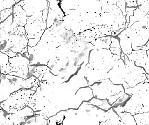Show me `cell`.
<instances>
[{
	"mask_svg": "<svg viewBox=\"0 0 149 125\" xmlns=\"http://www.w3.org/2000/svg\"><path fill=\"white\" fill-rule=\"evenodd\" d=\"M108 119H109L111 120V125H124L118 115L113 110V107L111 108L107 111H106L104 122H105Z\"/></svg>",
	"mask_w": 149,
	"mask_h": 125,
	"instance_id": "cell-16",
	"label": "cell"
},
{
	"mask_svg": "<svg viewBox=\"0 0 149 125\" xmlns=\"http://www.w3.org/2000/svg\"><path fill=\"white\" fill-rule=\"evenodd\" d=\"M1 67H0V73H1Z\"/></svg>",
	"mask_w": 149,
	"mask_h": 125,
	"instance_id": "cell-36",
	"label": "cell"
},
{
	"mask_svg": "<svg viewBox=\"0 0 149 125\" xmlns=\"http://www.w3.org/2000/svg\"><path fill=\"white\" fill-rule=\"evenodd\" d=\"M47 120L42 114H34L26 120L25 125H48Z\"/></svg>",
	"mask_w": 149,
	"mask_h": 125,
	"instance_id": "cell-17",
	"label": "cell"
},
{
	"mask_svg": "<svg viewBox=\"0 0 149 125\" xmlns=\"http://www.w3.org/2000/svg\"><path fill=\"white\" fill-rule=\"evenodd\" d=\"M124 57L125 59L124 61L125 64V82L128 84L129 87H134L146 80L147 73L144 69L141 67L136 66L134 61H129L126 55Z\"/></svg>",
	"mask_w": 149,
	"mask_h": 125,
	"instance_id": "cell-4",
	"label": "cell"
},
{
	"mask_svg": "<svg viewBox=\"0 0 149 125\" xmlns=\"http://www.w3.org/2000/svg\"><path fill=\"white\" fill-rule=\"evenodd\" d=\"M116 6H117V7H118L119 8L123 16L126 17V7L125 1H123V0H121V1H117V2L116 3Z\"/></svg>",
	"mask_w": 149,
	"mask_h": 125,
	"instance_id": "cell-26",
	"label": "cell"
},
{
	"mask_svg": "<svg viewBox=\"0 0 149 125\" xmlns=\"http://www.w3.org/2000/svg\"><path fill=\"white\" fill-rule=\"evenodd\" d=\"M111 36H106L102 38L96 39L91 42L96 48L109 50L111 44Z\"/></svg>",
	"mask_w": 149,
	"mask_h": 125,
	"instance_id": "cell-15",
	"label": "cell"
},
{
	"mask_svg": "<svg viewBox=\"0 0 149 125\" xmlns=\"http://www.w3.org/2000/svg\"><path fill=\"white\" fill-rule=\"evenodd\" d=\"M88 102L91 104L96 106L99 108H100L105 111H107L108 110H109L112 107V106L109 104L108 101L106 99L100 100V99H98L95 97H93Z\"/></svg>",
	"mask_w": 149,
	"mask_h": 125,
	"instance_id": "cell-18",
	"label": "cell"
},
{
	"mask_svg": "<svg viewBox=\"0 0 149 125\" xmlns=\"http://www.w3.org/2000/svg\"><path fill=\"white\" fill-rule=\"evenodd\" d=\"M113 30L107 26H96L75 36L78 40L85 43H90L96 39L111 36Z\"/></svg>",
	"mask_w": 149,
	"mask_h": 125,
	"instance_id": "cell-6",
	"label": "cell"
},
{
	"mask_svg": "<svg viewBox=\"0 0 149 125\" xmlns=\"http://www.w3.org/2000/svg\"><path fill=\"white\" fill-rule=\"evenodd\" d=\"M27 52H28V50H27V47L23 49V50L22 51L20 54H24L26 53Z\"/></svg>",
	"mask_w": 149,
	"mask_h": 125,
	"instance_id": "cell-34",
	"label": "cell"
},
{
	"mask_svg": "<svg viewBox=\"0 0 149 125\" xmlns=\"http://www.w3.org/2000/svg\"><path fill=\"white\" fill-rule=\"evenodd\" d=\"M48 8H47L44 10L42 11V18L43 23L45 24H46L47 19V16H48Z\"/></svg>",
	"mask_w": 149,
	"mask_h": 125,
	"instance_id": "cell-30",
	"label": "cell"
},
{
	"mask_svg": "<svg viewBox=\"0 0 149 125\" xmlns=\"http://www.w3.org/2000/svg\"><path fill=\"white\" fill-rule=\"evenodd\" d=\"M149 113H138L134 115V119L137 125H149Z\"/></svg>",
	"mask_w": 149,
	"mask_h": 125,
	"instance_id": "cell-20",
	"label": "cell"
},
{
	"mask_svg": "<svg viewBox=\"0 0 149 125\" xmlns=\"http://www.w3.org/2000/svg\"><path fill=\"white\" fill-rule=\"evenodd\" d=\"M13 23L17 25L25 26L27 21V15L20 5L16 4L13 7Z\"/></svg>",
	"mask_w": 149,
	"mask_h": 125,
	"instance_id": "cell-11",
	"label": "cell"
},
{
	"mask_svg": "<svg viewBox=\"0 0 149 125\" xmlns=\"http://www.w3.org/2000/svg\"><path fill=\"white\" fill-rule=\"evenodd\" d=\"M10 36V33H6L4 31L0 29V43L3 41L7 40Z\"/></svg>",
	"mask_w": 149,
	"mask_h": 125,
	"instance_id": "cell-27",
	"label": "cell"
},
{
	"mask_svg": "<svg viewBox=\"0 0 149 125\" xmlns=\"http://www.w3.org/2000/svg\"><path fill=\"white\" fill-rule=\"evenodd\" d=\"M141 50H144V51H148L149 50V42L148 41L146 44H145L143 46H141Z\"/></svg>",
	"mask_w": 149,
	"mask_h": 125,
	"instance_id": "cell-33",
	"label": "cell"
},
{
	"mask_svg": "<svg viewBox=\"0 0 149 125\" xmlns=\"http://www.w3.org/2000/svg\"><path fill=\"white\" fill-rule=\"evenodd\" d=\"M125 64L124 61L120 59L115 62L113 67L107 73V78L115 84H123L125 82Z\"/></svg>",
	"mask_w": 149,
	"mask_h": 125,
	"instance_id": "cell-7",
	"label": "cell"
},
{
	"mask_svg": "<svg viewBox=\"0 0 149 125\" xmlns=\"http://www.w3.org/2000/svg\"><path fill=\"white\" fill-rule=\"evenodd\" d=\"M3 53L5 54L6 55H7L10 58H12V57H14L15 56L17 55L18 54L16 53L15 52H13L12 51H9L8 52H2Z\"/></svg>",
	"mask_w": 149,
	"mask_h": 125,
	"instance_id": "cell-31",
	"label": "cell"
},
{
	"mask_svg": "<svg viewBox=\"0 0 149 125\" xmlns=\"http://www.w3.org/2000/svg\"><path fill=\"white\" fill-rule=\"evenodd\" d=\"M129 61H133L137 67H141L144 69L146 73L149 74V58L147 51L139 50L132 51L131 54L127 55Z\"/></svg>",
	"mask_w": 149,
	"mask_h": 125,
	"instance_id": "cell-8",
	"label": "cell"
},
{
	"mask_svg": "<svg viewBox=\"0 0 149 125\" xmlns=\"http://www.w3.org/2000/svg\"><path fill=\"white\" fill-rule=\"evenodd\" d=\"M29 59L26 57L24 54L20 53L14 57L9 58L10 65L13 68V72H21L25 74L30 75L29 72Z\"/></svg>",
	"mask_w": 149,
	"mask_h": 125,
	"instance_id": "cell-9",
	"label": "cell"
},
{
	"mask_svg": "<svg viewBox=\"0 0 149 125\" xmlns=\"http://www.w3.org/2000/svg\"><path fill=\"white\" fill-rule=\"evenodd\" d=\"M117 37L119 40L121 51L126 55H128L129 54H131L133 51L131 47V39L126 35L125 30Z\"/></svg>",
	"mask_w": 149,
	"mask_h": 125,
	"instance_id": "cell-13",
	"label": "cell"
},
{
	"mask_svg": "<svg viewBox=\"0 0 149 125\" xmlns=\"http://www.w3.org/2000/svg\"><path fill=\"white\" fill-rule=\"evenodd\" d=\"M133 13H134L133 16H131L129 17V23L127 26V27L129 28H130L131 25L134 24V23L142 19L147 14V13L140 10L137 8H136V10H134Z\"/></svg>",
	"mask_w": 149,
	"mask_h": 125,
	"instance_id": "cell-19",
	"label": "cell"
},
{
	"mask_svg": "<svg viewBox=\"0 0 149 125\" xmlns=\"http://www.w3.org/2000/svg\"><path fill=\"white\" fill-rule=\"evenodd\" d=\"M22 8L27 14V19L38 20L43 23L42 11L48 8L49 5L47 1H25V4Z\"/></svg>",
	"mask_w": 149,
	"mask_h": 125,
	"instance_id": "cell-5",
	"label": "cell"
},
{
	"mask_svg": "<svg viewBox=\"0 0 149 125\" xmlns=\"http://www.w3.org/2000/svg\"><path fill=\"white\" fill-rule=\"evenodd\" d=\"M64 14L61 9L53 10L48 8V14L46 21L47 29L50 28L54 24L63 20Z\"/></svg>",
	"mask_w": 149,
	"mask_h": 125,
	"instance_id": "cell-12",
	"label": "cell"
},
{
	"mask_svg": "<svg viewBox=\"0 0 149 125\" xmlns=\"http://www.w3.org/2000/svg\"><path fill=\"white\" fill-rule=\"evenodd\" d=\"M9 57L0 51V67L1 68L8 67L10 65Z\"/></svg>",
	"mask_w": 149,
	"mask_h": 125,
	"instance_id": "cell-25",
	"label": "cell"
},
{
	"mask_svg": "<svg viewBox=\"0 0 149 125\" xmlns=\"http://www.w3.org/2000/svg\"><path fill=\"white\" fill-rule=\"evenodd\" d=\"M149 0L147 1H136L137 8L140 10L146 13H149Z\"/></svg>",
	"mask_w": 149,
	"mask_h": 125,
	"instance_id": "cell-23",
	"label": "cell"
},
{
	"mask_svg": "<svg viewBox=\"0 0 149 125\" xmlns=\"http://www.w3.org/2000/svg\"><path fill=\"white\" fill-rule=\"evenodd\" d=\"M26 32V36L28 39H33L36 34L42 30L46 29L47 25L38 20L33 21L27 19V23L24 26Z\"/></svg>",
	"mask_w": 149,
	"mask_h": 125,
	"instance_id": "cell-10",
	"label": "cell"
},
{
	"mask_svg": "<svg viewBox=\"0 0 149 125\" xmlns=\"http://www.w3.org/2000/svg\"><path fill=\"white\" fill-rule=\"evenodd\" d=\"M41 38H36L29 39L28 41V46L30 47H34L38 44Z\"/></svg>",
	"mask_w": 149,
	"mask_h": 125,
	"instance_id": "cell-28",
	"label": "cell"
},
{
	"mask_svg": "<svg viewBox=\"0 0 149 125\" xmlns=\"http://www.w3.org/2000/svg\"><path fill=\"white\" fill-rule=\"evenodd\" d=\"M13 14V8L5 9L0 12V23Z\"/></svg>",
	"mask_w": 149,
	"mask_h": 125,
	"instance_id": "cell-24",
	"label": "cell"
},
{
	"mask_svg": "<svg viewBox=\"0 0 149 125\" xmlns=\"http://www.w3.org/2000/svg\"><path fill=\"white\" fill-rule=\"evenodd\" d=\"M93 90V97L100 100H108L115 95L125 92L122 84H113L109 79H102L89 86Z\"/></svg>",
	"mask_w": 149,
	"mask_h": 125,
	"instance_id": "cell-2",
	"label": "cell"
},
{
	"mask_svg": "<svg viewBox=\"0 0 149 125\" xmlns=\"http://www.w3.org/2000/svg\"><path fill=\"white\" fill-rule=\"evenodd\" d=\"M125 28H122V29H119L118 30L112 31L111 36V37H116V36H118L123 30H125Z\"/></svg>",
	"mask_w": 149,
	"mask_h": 125,
	"instance_id": "cell-32",
	"label": "cell"
},
{
	"mask_svg": "<svg viewBox=\"0 0 149 125\" xmlns=\"http://www.w3.org/2000/svg\"><path fill=\"white\" fill-rule=\"evenodd\" d=\"M13 14L10 16L5 21L0 23V29L4 31L5 32L10 33L11 31V25L13 23Z\"/></svg>",
	"mask_w": 149,
	"mask_h": 125,
	"instance_id": "cell-22",
	"label": "cell"
},
{
	"mask_svg": "<svg viewBox=\"0 0 149 125\" xmlns=\"http://www.w3.org/2000/svg\"><path fill=\"white\" fill-rule=\"evenodd\" d=\"M79 104L81 105L84 101L88 102L93 97V90L89 86L80 88L75 94Z\"/></svg>",
	"mask_w": 149,
	"mask_h": 125,
	"instance_id": "cell-14",
	"label": "cell"
},
{
	"mask_svg": "<svg viewBox=\"0 0 149 125\" xmlns=\"http://www.w3.org/2000/svg\"><path fill=\"white\" fill-rule=\"evenodd\" d=\"M25 79L10 74H1L0 82V102L6 100L13 92L25 89Z\"/></svg>",
	"mask_w": 149,
	"mask_h": 125,
	"instance_id": "cell-3",
	"label": "cell"
},
{
	"mask_svg": "<svg viewBox=\"0 0 149 125\" xmlns=\"http://www.w3.org/2000/svg\"><path fill=\"white\" fill-rule=\"evenodd\" d=\"M35 92L32 90L22 88L13 92L6 100L0 102V106L7 113L12 108L22 110L27 106Z\"/></svg>",
	"mask_w": 149,
	"mask_h": 125,
	"instance_id": "cell-1",
	"label": "cell"
},
{
	"mask_svg": "<svg viewBox=\"0 0 149 125\" xmlns=\"http://www.w3.org/2000/svg\"><path fill=\"white\" fill-rule=\"evenodd\" d=\"M120 118L124 125H136V123L134 119V116L131 113L127 112L120 113L118 114Z\"/></svg>",
	"mask_w": 149,
	"mask_h": 125,
	"instance_id": "cell-21",
	"label": "cell"
},
{
	"mask_svg": "<svg viewBox=\"0 0 149 125\" xmlns=\"http://www.w3.org/2000/svg\"><path fill=\"white\" fill-rule=\"evenodd\" d=\"M1 74L0 73V82H1Z\"/></svg>",
	"mask_w": 149,
	"mask_h": 125,
	"instance_id": "cell-35",
	"label": "cell"
},
{
	"mask_svg": "<svg viewBox=\"0 0 149 125\" xmlns=\"http://www.w3.org/2000/svg\"><path fill=\"white\" fill-rule=\"evenodd\" d=\"M126 2V8H137V4H136V0L134 1H125Z\"/></svg>",
	"mask_w": 149,
	"mask_h": 125,
	"instance_id": "cell-29",
	"label": "cell"
}]
</instances>
